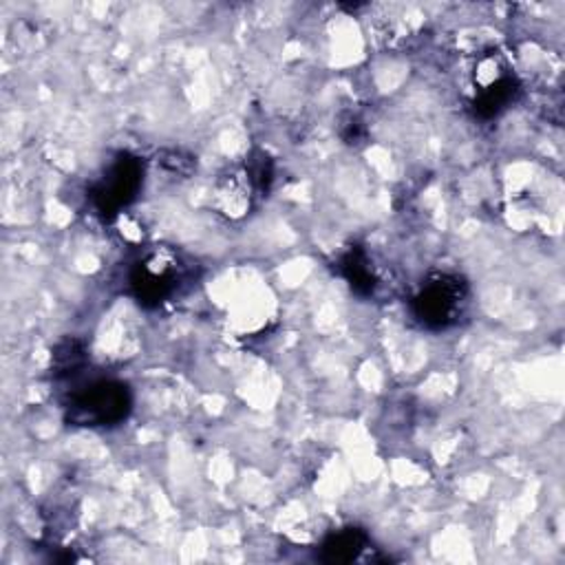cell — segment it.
I'll list each match as a JSON object with an SVG mask.
<instances>
[{"mask_svg": "<svg viewBox=\"0 0 565 565\" xmlns=\"http://www.w3.org/2000/svg\"><path fill=\"white\" fill-rule=\"evenodd\" d=\"M141 177H143V170L135 157L121 154L119 159H115L95 185L93 199L97 210L104 214L119 212L124 205H128L137 196Z\"/></svg>", "mask_w": 565, "mask_h": 565, "instance_id": "5b68a950", "label": "cell"}, {"mask_svg": "<svg viewBox=\"0 0 565 565\" xmlns=\"http://www.w3.org/2000/svg\"><path fill=\"white\" fill-rule=\"evenodd\" d=\"M256 190V181L249 168H232L214 185L212 203L227 218H241L252 205V192Z\"/></svg>", "mask_w": 565, "mask_h": 565, "instance_id": "8992f818", "label": "cell"}, {"mask_svg": "<svg viewBox=\"0 0 565 565\" xmlns=\"http://www.w3.org/2000/svg\"><path fill=\"white\" fill-rule=\"evenodd\" d=\"M364 543H366V539L360 530H353V527L340 530L324 541L322 558L329 563H349V561L358 558Z\"/></svg>", "mask_w": 565, "mask_h": 565, "instance_id": "52a82bcc", "label": "cell"}, {"mask_svg": "<svg viewBox=\"0 0 565 565\" xmlns=\"http://www.w3.org/2000/svg\"><path fill=\"white\" fill-rule=\"evenodd\" d=\"M344 274L351 282V287L360 289V291H371L373 289V271L369 269V263L362 254L351 252L344 260Z\"/></svg>", "mask_w": 565, "mask_h": 565, "instance_id": "ba28073f", "label": "cell"}, {"mask_svg": "<svg viewBox=\"0 0 565 565\" xmlns=\"http://www.w3.org/2000/svg\"><path fill=\"white\" fill-rule=\"evenodd\" d=\"M468 307V285L457 274H437L413 300L415 318L428 329H446L461 320Z\"/></svg>", "mask_w": 565, "mask_h": 565, "instance_id": "7a4b0ae2", "label": "cell"}, {"mask_svg": "<svg viewBox=\"0 0 565 565\" xmlns=\"http://www.w3.org/2000/svg\"><path fill=\"white\" fill-rule=\"evenodd\" d=\"M188 276V265L170 247H152L143 252L130 267V289L137 302L157 307L172 298Z\"/></svg>", "mask_w": 565, "mask_h": 565, "instance_id": "6da1fadb", "label": "cell"}, {"mask_svg": "<svg viewBox=\"0 0 565 565\" xmlns=\"http://www.w3.org/2000/svg\"><path fill=\"white\" fill-rule=\"evenodd\" d=\"M128 388L121 382L99 380L79 388L71 397L68 417L79 426H113L128 415Z\"/></svg>", "mask_w": 565, "mask_h": 565, "instance_id": "3957f363", "label": "cell"}, {"mask_svg": "<svg viewBox=\"0 0 565 565\" xmlns=\"http://www.w3.org/2000/svg\"><path fill=\"white\" fill-rule=\"evenodd\" d=\"M472 88L475 108L483 117L501 113L512 102L516 93V79L501 53L488 51L477 60L472 71Z\"/></svg>", "mask_w": 565, "mask_h": 565, "instance_id": "277c9868", "label": "cell"}]
</instances>
